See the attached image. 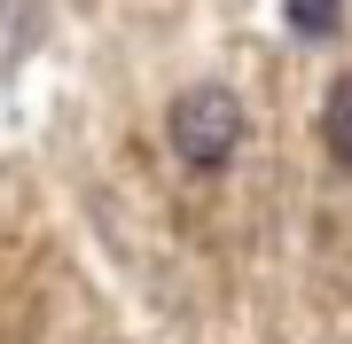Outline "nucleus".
<instances>
[{
	"instance_id": "obj_1",
	"label": "nucleus",
	"mask_w": 352,
	"mask_h": 344,
	"mask_svg": "<svg viewBox=\"0 0 352 344\" xmlns=\"http://www.w3.org/2000/svg\"><path fill=\"white\" fill-rule=\"evenodd\" d=\"M164 133H173L180 165L219 172L227 157H235V141H243V102H235L227 87H188V94L173 102V117H164Z\"/></svg>"
},
{
	"instance_id": "obj_2",
	"label": "nucleus",
	"mask_w": 352,
	"mask_h": 344,
	"mask_svg": "<svg viewBox=\"0 0 352 344\" xmlns=\"http://www.w3.org/2000/svg\"><path fill=\"white\" fill-rule=\"evenodd\" d=\"M321 141H329V157L352 172V71L329 87V110H321Z\"/></svg>"
},
{
	"instance_id": "obj_3",
	"label": "nucleus",
	"mask_w": 352,
	"mask_h": 344,
	"mask_svg": "<svg viewBox=\"0 0 352 344\" xmlns=\"http://www.w3.org/2000/svg\"><path fill=\"white\" fill-rule=\"evenodd\" d=\"M329 16H337V0H298L289 24H298V32H329Z\"/></svg>"
}]
</instances>
